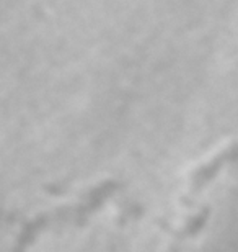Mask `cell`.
Here are the masks:
<instances>
[{
    "instance_id": "obj_1",
    "label": "cell",
    "mask_w": 238,
    "mask_h": 252,
    "mask_svg": "<svg viewBox=\"0 0 238 252\" xmlns=\"http://www.w3.org/2000/svg\"><path fill=\"white\" fill-rule=\"evenodd\" d=\"M116 184L114 182H105L100 184L98 187H95L80 203L64 206L60 210H55L53 213H43L38 218H34L33 221H29L23 226L22 233L18 234V243L17 248H26L34 241V238L46 231L49 228H55L60 224H67V223H82L88 218L90 215L95 213V210H98L111 195L114 193Z\"/></svg>"
},
{
    "instance_id": "obj_2",
    "label": "cell",
    "mask_w": 238,
    "mask_h": 252,
    "mask_svg": "<svg viewBox=\"0 0 238 252\" xmlns=\"http://www.w3.org/2000/svg\"><path fill=\"white\" fill-rule=\"evenodd\" d=\"M235 160H238V143L232 144L230 148H227L219 156H215L211 162H207L202 167L194 170V174L191 177V190H199L202 185H206L209 180L214 179L220 172V169H224L227 164L235 162Z\"/></svg>"
}]
</instances>
